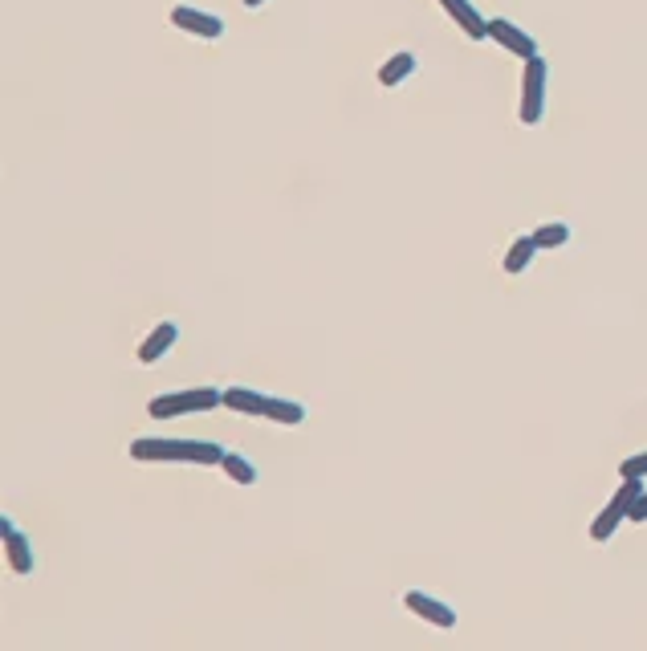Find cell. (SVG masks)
Returning a JSON list of instances; mask_svg holds the SVG:
<instances>
[{
	"mask_svg": "<svg viewBox=\"0 0 647 651\" xmlns=\"http://www.w3.org/2000/svg\"><path fill=\"white\" fill-rule=\"evenodd\" d=\"M228 448L212 440H167V436H143L131 440V456L139 464H220Z\"/></svg>",
	"mask_w": 647,
	"mask_h": 651,
	"instance_id": "obj_1",
	"label": "cell"
},
{
	"mask_svg": "<svg viewBox=\"0 0 647 651\" xmlns=\"http://www.w3.org/2000/svg\"><path fill=\"white\" fill-rule=\"evenodd\" d=\"M224 407L228 411H241V416H261V420L285 424V428L306 420V407L298 399L265 395V391H253V387H224Z\"/></svg>",
	"mask_w": 647,
	"mask_h": 651,
	"instance_id": "obj_2",
	"label": "cell"
},
{
	"mask_svg": "<svg viewBox=\"0 0 647 651\" xmlns=\"http://www.w3.org/2000/svg\"><path fill=\"white\" fill-rule=\"evenodd\" d=\"M212 407H224L220 387H188V391L155 395L147 403V416L151 420H175V416H196V411H212Z\"/></svg>",
	"mask_w": 647,
	"mask_h": 651,
	"instance_id": "obj_3",
	"label": "cell"
},
{
	"mask_svg": "<svg viewBox=\"0 0 647 651\" xmlns=\"http://www.w3.org/2000/svg\"><path fill=\"white\" fill-rule=\"evenodd\" d=\"M546 78H550V66L546 57H529L525 62V74H521V123L525 127H538L542 114H546Z\"/></svg>",
	"mask_w": 647,
	"mask_h": 651,
	"instance_id": "obj_4",
	"label": "cell"
},
{
	"mask_svg": "<svg viewBox=\"0 0 647 651\" xmlns=\"http://www.w3.org/2000/svg\"><path fill=\"white\" fill-rule=\"evenodd\" d=\"M639 493H643V481H623V485L611 493V501L603 505V513L591 521V538H595V542H611V534L627 521V513H631V505H635Z\"/></svg>",
	"mask_w": 647,
	"mask_h": 651,
	"instance_id": "obj_5",
	"label": "cell"
},
{
	"mask_svg": "<svg viewBox=\"0 0 647 651\" xmlns=\"http://www.w3.org/2000/svg\"><path fill=\"white\" fill-rule=\"evenodd\" d=\"M403 607L416 615V619L440 627V631H452V627H456V611H452L448 603H440L436 595H424V590H407V595H403Z\"/></svg>",
	"mask_w": 647,
	"mask_h": 651,
	"instance_id": "obj_6",
	"label": "cell"
},
{
	"mask_svg": "<svg viewBox=\"0 0 647 651\" xmlns=\"http://www.w3.org/2000/svg\"><path fill=\"white\" fill-rule=\"evenodd\" d=\"M489 41H497L505 53L521 57V62H529V57H538V41L529 37L525 29H517L513 21H505V17H493V21H489Z\"/></svg>",
	"mask_w": 647,
	"mask_h": 651,
	"instance_id": "obj_7",
	"label": "cell"
},
{
	"mask_svg": "<svg viewBox=\"0 0 647 651\" xmlns=\"http://www.w3.org/2000/svg\"><path fill=\"white\" fill-rule=\"evenodd\" d=\"M171 25L192 33V37H204V41L224 37V21L216 13H204V9H192V5H175L171 9Z\"/></svg>",
	"mask_w": 647,
	"mask_h": 651,
	"instance_id": "obj_8",
	"label": "cell"
},
{
	"mask_svg": "<svg viewBox=\"0 0 647 651\" xmlns=\"http://www.w3.org/2000/svg\"><path fill=\"white\" fill-rule=\"evenodd\" d=\"M0 534H5V558H9V570L13 574H33V546L21 529L13 525V517L5 513L0 517Z\"/></svg>",
	"mask_w": 647,
	"mask_h": 651,
	"instance_id": "obj_9",
	"label": "cell"
},
{
	"mask_svg": "<svg viewBox=\"0 0 647 651\" xmlns=\"http://www.w3.org/2000/svg\"><path fill=\"white\" fill-rule=\"evenodd\" d=\"M175 342H180V326H175V322H159V326L143 338V346H139V363H143V367H155Z\"/></svg>",
	"mask_w": 647,
	"mask_h": 651,
	"instance_id": "obj_10",
	"label": "cell"
},
{
	"mask_svg": "<svg viewBox=\"0 0 647 651\" xmlns=\"http://www.w3.org/2000/svg\"><path fill=\"white\" fill-rule=\"evenodd\" d=\"M440 9L464 29V37H473V41H481V37H489V21L473 9V0H440Z\"/></svg>",
	"mask_w": 647,
	"mask_h": 651,
	"instance_id": "obj_11",
	"label": "cell"
},
{
	"mask_svg": "<svg viewBox=\"0 0 647 651\" xmlns=\"http://www.w3.org/2000/svg\"><path fill=\"white\" fill-rule=\"evenodd\" d=\"M416 53H391L387 62L379 66V86H387V90H395V86H403L411 74H416Z\"/></svg>",
	"mask_w": 647,
	"mask_h": 651,
	"instance_id": "obj_12",
	"label": "cell"
},
{
	"mask_svg": "<svg viewBox=\"0 0 647 651\" xmlns=\"http://www.w3.org/2000/svg\"><path fill=\"white\" fill-rule=\"evenodd\" d=\"M538 253H542V249H538L534 236H517V241L509 245V253H505V261H501V269H505L509 277H517V273L529 269V261H534Z\"/></svg>",
	"mask_w": 647,
	"mask_h": 651,
	"instance_id": "obj_13",
	"label": "cell"
},
{
	"mask_svg": "<svg viewBox=\"0 0 647 651\" xmlns=\"http://www.w3.org/2000/svg\"><path fill=\"white\" fill-rule=\"evenodd\" d=\"M220 468L228 472V481H237V485H257V477H261L257 464L249 456H241V452H224Z\"/></svg>",
	"mask_w": 647,
	"mask_h": 651,
	"instance_id": "obj_14",
	"label": "cell"
},
{
	"mask_svg": "<svg viewBox=\"0 0 647 651\" xmlns=\"http://www.w3.org/2000/svg\"><path fill=\"white\" fill-rule=\"evenodd\" d=\"M529 236H534V241H538V249H562V245L570 241V224L554 220V224H542V228H534Z\"/></svg>",
	"mask_w": 647,
	"mask_h": 651,
	"instance_id": "obj_15",
	"label": "cell"
},
{
	"mask_svg": "<svg viewBox=\"0 0 647 651\" xmlns=\"http://www.w3.org/2000/svg\"><path fill=\"white\" fill-rule=\"evenodd\" d=\"M619 477H623V481H643V477H647V452L627 456V460L619 464Z\"/></svg>",
	"mask_w": 647,
	"mask_h": 651,
	"instance_id": "obj_16",
	"label": "cell"
},
{
	"mask_svg": "<svg viewBox=\"0 0 647 651\" xmlns=\"http://www.w3.org/2000/svg\"><path fill=\"white\" fill-rule=\"evenodd\" d=\"M627 521H635V525H643L647 521V489L635 497V505H631V513H627Z\"/></svg>",
	"mask_w": 647,
	"mask_h": 651,
	"instance_id": "obj_17",
	"label": "cell"
},
{
	"mask_svg": "<svg viewBox=\"0 0 647 651\" xmlns=\"http://www.w3.org/2000/svg\"><path fill=\"white\" fill-rule=\"evenodd\" d=\"M241 5H245V9H261V5H265V0H241Z\"/></svg>",
	"mask_w": 647,
	"mask_h": 651,
	"instance_id": "obj_18",
	"label": "cell"
}]
</instances>
